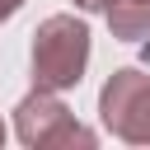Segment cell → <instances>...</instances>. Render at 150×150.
Listing matches in <instances>:
<instances>
[{
	"mask_svg": "<svg viewBox=\"0 0 150 150\" xmlns=\"http://www.w3.org/2000/svg\"><path fill=\"white\" fill-rule=\"evenodd\" d=\"M89 66V28L75 14H52L33 33V84L38 89H75Z\"/></svg>",
	"mask_w": 150,
	"mask_h": 150,
	"instance_id": "1",
	"label": "cell"
},
{
	"mask_svg": "<svg viewBox=\"0 0 150 150\" xmlns=\"http://www.w3.org/2000/svg\"><path fill=\"white\" fill-rule=\"evenodd\" d=\"M103 127L127 145H150V75L145 70H112L98 89Z\"/></svg>",
	"mask_w": 150,
	"mask_h": 150,
	"instance_id": "2",
	"label": "cell"
},
{
	"mask_svg": "<svg viewBox=\"0 0 150 150\" xmlns=\"http://www.w3.org/2000/svg\"><path fill=\"white\" fill-rule=\"evenodd\" d=\"M14 131L23 145L33 150H61V145H94V131L75 122V112L52 94V89H33L19 108H14Z\"/></svg>",
	"mask_w": 150,
	"mask_h": 150,
	"instance_id": "3",
	"label": "cell"
},
{
	"mask_svg": "<svg viewBox=\"0 0 150 150\" xmlns=\"http://www.w3.org/2000/svg\"><path fill=\"white\" fill-rule=\"evenodd\" d=\"M103 14H108V28L117 42H145L150 38V0H112Z\"/></svg>",
	"mask_w": 150,
	"mask_h": 150,
	"instance_id": "4",
	"label": "cell"
},
{
	"mask_svg": "<svg viewBox=\"0 0 150 150\" xmlns=\"http://www.w3.org/2000/svg\"><path fill=\"white\" fill-rule=\"evenodd\" d=\"M19 9H23V0H0V23H5V19H14Z\"/></svg>",
	"mask_w": 150,
	"mask_h": 150,
	"instance_id": "5",
	"label": "cell"
},
{
	"mask_svg": "<svg viewBox=\"0 0 150 150\" xmlns=\"http://www.w3.org/2000/svg\"><path fill=\"white\" fill-rule=\"evenodd\" d=\"M75 5H80L84 14H103V9H108V0H75Z\"/></svg>",
	"mask_w": 150,
	"mask_h": 150,
	"instance_id": "6",
	"label": "cell"
},
{
	"mask_svg": "<svg viewBox=\"0 0 150 150\" xmlns=\"http://www.w3.org/2000/svg\"><path fill=\"white\" fill-rule=\"evenodd\" d=\"M0 145H5V122H0Z\"/></svg>",
	"mask_w": 150,
	"mask_h": 150,
	"instance_id": "7",
	"label": "cell"
},
{
	"mask_svg": "<svg viewBox=\"0 0 150 150\" xmlns=\"http://www.w3.org/2000/svg\"><path fill=\"white\" fill-rule=\"evenodd\" d=\"M108 5H112V0H108Z\"/></svg>",
	"mask_w": 150,
	"mask_h": 150,
	"instance_id": "8",
	"label": "cell"
}]
</instances>
